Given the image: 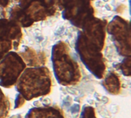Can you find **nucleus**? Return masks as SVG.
I'll return each instance as SVG.
<instances>
[{
  "label": "nucleus",
  "mask_w": 131,
  "mask_h": 118,
  "mask_svg": "<svg viewBox=\"0 0 131 118\" xmlns=\"http://www.w3.org/2000/svg\"><path fill=\"white\" fill-rule=\"evenodd\" d=\"M12 44L7 40H0V61H1L6 54L10 50Z\"/></svg>",
  "instance_id": "nucleus-10"
},
{
  "label": "nucleus",
  "mask_w": 131,
  "mask_h": 118,
  "mask_svg": "<svg viewBox=\"0 0 131 118\" xmlns=\"http://www.w3.org/2000/svg\"><path fill=\"white\" fill-rule=\"evenodd\" d=\"M25 68V63L15 52L8 53L0 61V86L10 88L16 85Z\"/></svg>",
  "instance_id": "nucleus-4"
},
{
  "label": "nucleus",
  "mask_w": 131,
  "mask_h": 118,
  "mask_svg": "<svg viewBox=\"0 0 131 118\" xmlns=\"http://www.w3.org/2000/svg\"><path fill=\"white\" fill-rule=\"evenodd\" d=\"M10 110V102L9 98L0 89V118H7Z\"/></svg>",
  "instance_id": "nucleus-8"
},
{
  "label": "nucleus",
  "mask_w": 131,
  "mask_h": 118,
  "mask_svg": "<svg viewBox=\"0 0 131 118\" xmlns=\"http://www.w3.org/2000/svg\"><path fill=\"white\" fill-rule=\"evenodd\" d=\"M25 118H64L62 111L55 107H33L30 109Z\"/></svg>",
  "instance_id": "nucleus-5"
},
{
  "label": "nucleus",
  "mask_w": 131,
  "mask_h": 118,
  "mask_svg": "<svg viewBox=\"0 0 131 118\" xmlns=\"http://www.w3.org/2000/svg\"><path fill=\"white\" fill-rule=\"evenodd\" d=\"M102 86L110 94L118 95L120 93V80L113 72L109 73L104 77L102 81Z\"/></svg>",
  "instance_id": "nucleus-6"
},
{
  "label": "nucleus",
  "mask_w": 131,
  "mask_h": 118,
  "mask_svg": "<svg viewBox=\"0 0 131 118\" xmlns=\"http://www.w3.org/2000/svg\"><path fill=\"white\" fill-rule=\"evenodd\" d=\"M120 69L121 70L122 73L126 76L130 75V59L127 58L124 59L120 65Z\"/></svg>",
  "instance_id": "nucleus-11"
},
{
  "label": "nucleus",
  "mask_w": 131,
  "mask_h": 118,
  "mask_svg": "<svg viewBox=\"0 0 131 118\" xmlns=\"http://www.w3.org/2000/svg\"><path fill=\"white\" fill-rule=\"evenodd\" d=\"M22 57V60L24 62L29 66L33 67H39L40 64H43L45 63V58H41L38 56L35 51L28 48L25 52H23L20 55Z\"/></svg>",
  "instance_id": "nucleus-7"
},
{
  "label": "nucleus",
  "mask_w": 131,
  "mask_h": 118,
  "mask_svg": "<svg viewBox=\"0 0 131 118\" xmlns=\"http://www.w3.org/2000/svg\"><path fill=\"white\" fill-rule=\"evenodd\" d=\"M80 118H97L95 109L89 105H85L82 108Z\"/></svg>",
  "instance_id": "nucleus-9"
},
{
  "label": "nucleus",
  "mask_w": 131,
  "mask_h": 118,
  "mask_svg": "<svg viewBox=\"0 0 131 118\" xmlns=\"http://www.w3.org/2000/svg\"><path fill=\"white\" fill-rule=\"evenodd\" d=\"M25 100L19 94H18V95L16 98V100H15V108L17 109V108L22 107L25 103Z\"/></svg>",
  "instance_id": "nucleus-12"
},
{
  "label": "nucleus",
  "mask_w": 131,
  "mask_h": 118,
  "mask_svg": "<svg viewBox=\"0 0 131 118\" xmlns=\"http://www.w3.org/2000/svg\"><path fill=\"white\" fill-rule=\"evenodd\" d=\"M51 61L55 77L61 85H74L80 81L81 74L79 66L71 57L67 45L60 42L54 46Z\"/></svg>",
  "instance_id": "nucleus-2"
},
{
  "label": "nucleus",
  "mask_w": 131,
  "mask_h": 118,
  "mask_svg": "<svg viewBox=\"0 0 131 118\" xmlns=\"http://www.w3.org/2000/svg\"><path fill=\"white\" fill-rule=\"evenodd\" d=\"M51 86L49 70L39 66L25 69L16 84V89L25 100H32L49 94Z\"/></svg>",
  "instance_id": "nucleus-1"
},
{
  "label": "nucleus",
  "mask_w": 131,
  "mask_h": 118,
  "mask_svg": "<svg viewBox=\"0 0 131 118\" xmlns=\"http://www.w3.org/2000/svg\"><path fill=\"white\" fill-rule=\"evenodd\" d=\"M76 48L81 61L87 69L97 78H103L106 66L100 51L94 45L87 42L84 37L78 39Z\"/></svg>",
  "instance_id": "nucleus-3"
}]
</instances>
